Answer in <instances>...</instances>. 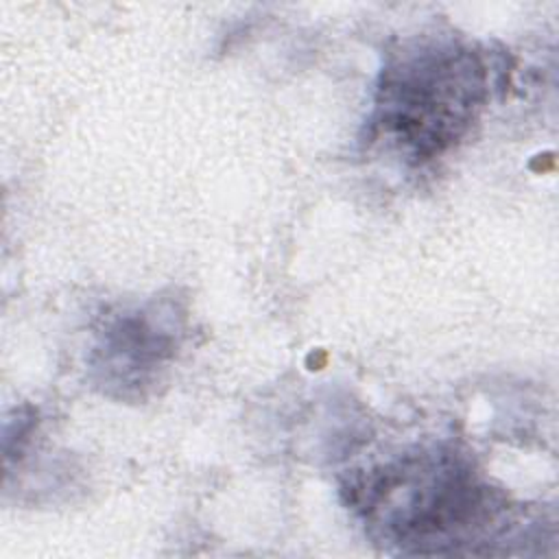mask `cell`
Masks as SVG:
<instances>
[{"label":"cell","mask_w":559,"mask_h":559,"mask_svg":"<svg viewBox=\"0 0 559 559\" xmlns=\"http://www.w3.org/2000/svg\"><path fill=\"white\" fill-rule=\"evenodd\" d=\"M483 96V66L454 44L421 46L386 70L378 129L415 155H432L469 122Z\"/></svg>","instance_id":"cell-2"},{"label":"cell","mask_w":559,"mask_h":559,"mask_svg":"<svg viewBox=\"0 0 559 559\" xmlns=\"http://www.w3.org/2000/svg\"><path fill=\"white\" fill-rule=\"evenodd\" d=\"M360 507L386 539L415 552L456 550L498 522V504L469 467L450 452L404 456L376 472L360 489Z\"/></svg>","instance_id":"cell-1"},{"label":"cell","mask_w":559,"mask_h":559,"mask_svg":"<svg viewBox=\"0 0 559 559\" xmlns=\"http://www.w3.org/2000/svg\"><path fill=\"white\" fill-rule=\"evenodd\" d=\"M153 314L155 312L135 310L109 323L98 347L103 354L100 369H105L107 382L127 386L144 384L153 369L173 354V330H166Z\"/></svg>","instance_id":"cell-3"}]
</instances>
